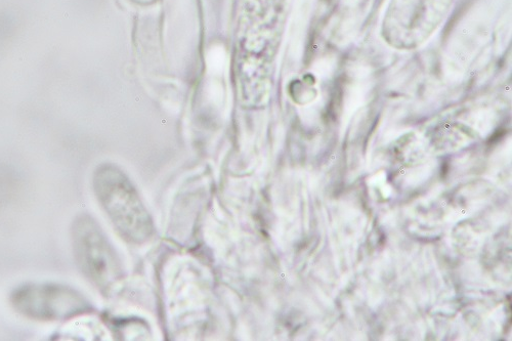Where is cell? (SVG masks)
I'll return each mask as SVG.
<instances>
[{
    "label": "cell",
    "mask_w": 512,
    "mask_h": 341,
    "mask_svg": "<svg viewBox=\"0 0 512 341\" xmlns=\"http://www.w3.org/2000/svg\"><path fill=\"white\" fill-rule=\"evenodd\" d=\"M96 198L118 235L127 243L143 245L155 232L150 213L139 194L114 166L103 165L94 177Z\"/></svg>",
    "instance_id": "cell-1"
},
{
    "label": "cell",
    "mask_w": 512,
    "mask_h": 341,
    "mask_svg": "<svg viewBox=\"0 0 512 341\" xmlns=\"http://www.w3.org/2000/svg\"><path fill=\"white\" fill-rule=\"evenodd\" d=\"M70 232L78 270L102 294H109L121 281L122 268L103 229L88 213H81L74 219Z\"/></svg>",
    "instance_id": "cell-2"
},
{
    "label": "cell",
    "mask_w": 512,
    "mask_h": 341,
    "mask_svg": "<svg viewBox=\"0 0 512 341\" xmlns=\"http://www.w3.org/2000/svg\"><path fill=\"white\" fill-rule=\"evenodd\" d=\"M454 0H392L382 23L384 39L395 48L419 47L442 25Z\"/></svg>",
    "instance_id": "cell-3"
},
{
    "label": "cell",
    "mask_w": 512,
    "mask_h": 341,
    "mask_svg": "<svg viewBox=\"0 0 512 341\" xmlns=\"http://www.w3.org/2000/svg\"><path fill=\"white\" fill-rule=\"evenodd\" d=\"M12 308L37 322H66L90 312V305L76 289L61 283H24L10 295Z\"/></svg>",
    "instance_id": "cell-4"
}]
</instances>
